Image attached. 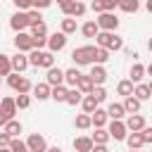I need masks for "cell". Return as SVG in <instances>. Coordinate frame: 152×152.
Wrapping results in <instances>:
<instances>
[{
  "mask_svg": "<svg viewBox=\"0 0 152 152\" xmlns=\"http://www.w3.org/2000/svg\"><path fill=\"white\" fill-rule=\"evenodd\" d=\"M107 114H109V119H124V116H128L126 109H124V102H112L107 107Z\"/></svg>",
  "mask_w": 152,
  "mask_h": 152,
  "instance_id": "27",
  "label": "cell"
},
{
  "mask_svg": "<svg viewBox=\"0 0 152 152\" xmlns=\"http://www.w3.org/2000/svg\"><path fill=\"white\" fill-rule=\"evenodd\" d=\"M97 107H100V104H97V100H95L90 93H88V95H83V100H81V109H83L86 114H93Z\"/></svg>",
  "mask_w": 152,
  "mask_h": 152,
  "instance_id": "31",
  "label": "cell"
},
{
  "mask_svg": "<svg viewBox=\"0 0 152 152\" xmlns=\"http://www.w3.org/2000/svg\"><path fill=\"white\" fill-rule=\"evenodd\" d=\"M102 7H104V12H114L119 7V0H102Z\"/></svg>",
  "mask_w": 152,
  "mask_h": 152,
  "instance_id": "46",
  "label": "cell"
},
{
  "mask_svg": "<svg viewBox=\"0 0 152 152\" xmlns=\"http://www.w3.org/2000/svg\"><path fill=\"white\" fill-rule=\"evenodd\" d=\"M90 10H93L95 14H100V12H104V7H102V0H93V2H90Z\"/></svg>",
  "mask_w": 152,
  "mask_h": 152,
  "instance_id": "48",
  "label": "cell"
},
{
  "mask_svg": "<svg viewBox=\"0 0 152 152\" xmlns=\"http://www.w3.org/2000/svg\"><path fill=\"white\" fill-rule=\"evenodd\" d=\"M2 131H5V133H7L10 138H19V133L24 131V126H21V124H19L17 119H10V121H7L5 126H2Z\"/></svg>",
  "mask_w": 152,
  "mask_h": 152,
  "instance_id": "23",
  "label": "cell"
},
{
  "mask_svg": "<svg viewBox=\"0 0 152 152\" xmlns=\"http://www.w3.org/2000/svg\"><path fill=\"white\" fill-rule=\"evenodd\" d=\"M126 145H128V150H140V147L145 145V140H142L140 131H138V133H128V138H126Z\"/></svg>",
  "mask_w": 152,
  "mask_h": 152,
  "instance_id": "33",
  "label": "cell"
},
{
  "mask_svg": "<svg viewBox=\"0 0 152 152\" xmlns=\"http://www.w3.org/2000/svg\"><path fill=\"white\" fill-rule=\"evenodd\" d=\"M140 100L135 97V95H128V97H124V109H126V114H138L140 112Z\"/></svg>",
  "mask_w": 152,
  "mask_h": 152,
  "instance_id": "22",
  "label": "cell"
},
{
  "mask_svg": "<svg viewBox=\"0 0 152 152\" xmlns=\"http://www.w3.org/2000/svg\"><path fill=\"white\" fill-rule=\"evenodd\" d=\"M17 100L14 97H2V102H0V112H5L10 119H14V114H17Z\"/></svg>",
  "mask_w": 152,
  "mask_h": 152,
  "instance_id": "18",
  "label": "cell"
},
{
  "mask_svg": "<svg viewBox=\"0 0 152 152\" xmlns=\"http://www.w3.org/2000/svg\"><path fill=\"white\" fill-rule=\"evenodd\" d=\"M7 86L19 95V93H31L33 90V86H31V81L26 78V76H21V74H17V71H12L10 76H7Z\"/></svg>",
  "mask_w": 152,
  "mask_h": 152,
  "instance_id": "3",
  "label": "cell"
},
{
  "mask_svg": "<svg viewBox=\"0 0 152 152\" xmlns=\"http://www.w3.org/2000/svg\"><path fill=\"white\" fill-rule=\"evenodd\" d=\"M31 36H33V38H38V36H48V26H45V21L31 26Z\"/></svg>",
  "mask_w": 152,
  "mask_h": 152,
  "instance_id": "42",
  "label": "cell"
},
{
  "mask_svg": "<svg viewBox=\"0 0 152 152\" xmlns=\"http://www.w3.org/2000/svg\"><path fill=\"white\" fill-rule=\"evenodd\" d=\"M0 102H2V97H0Z\"/></svg>",
  "mask_w": 152,
  "mask_h": 152,
  "instance_id": "60",
  "label": "cell"
},
{
  "mask_svg": "<svg viewBox=\"0 0 152 152\" xmlns=\"http://www.w3.org/2000/svg\"><path fill=\"white\" fill-rule=\"evenodd\" d=\"M76 28H78V24H76V19H74V17H64V19L59 21V31H62V33H66V36L76 33Z\"/></svg>",
  "mask_w": 152,
  "mask_h": 152,
  "instance_id": "24",
  "label": "cell"
},
{
  "mask_svg": "<svg viewBox=\"0 0 152 152\" xmlns=\"http://www.w3.org/2000/svg\"><path fill=\"white\" fill-rule=\"evenodd\" d=\"M64 48H66V33L55 31V33L48 36V50H50V52H59V50H64Z\"/></svg>",
  "mask_w": 152,
  "mask_h": 152,
  "instance_id": "9",
  "label": "cell"
},
{
  "mask_svg": "<svg viewBox=\"0 0 152 152\" xmlns=\"http://www.w3.org/2000/svg\"><path fill=\"white\" fill-rule=\"evenodd\" d=\"M104 62H109V50L97 45V50H95V64H104Z\"/></svg>",
  "mask_w": 152,
  "mask_h": 152,
  "instance_id": "39",
  "label": "cell"
},
{
  "mask_svg": "<svg viewBox=\"0 0 152 152\" xmlns=\"http://www.w3.org/2000/svg\"><path fill=\"white\" fill-rule=\"evenodd\" d=\"M66 2H74V0H57V5H66Z\"/></svg>",
  "mask_w": 152,
  "mask_h": 152,
  "instance_id": "55",
  "label": "cell"
},
{
  "mask_svg": "<svg viewBox=\"0 0 152 152\" xmlns=\"http://www.w3.org/2000/svg\"><path fill=\"white\" fill-rule=\"evenodd\" d=\"M95 50H97V45H81V48H74V52H71L74 64H76V66L95 64Z\"/></svg>",
  "mask_w": 152,
  "mask_h": 152,
  "instance_id": "2",
  "label": "cell"
},
{
  "mask_svg": "<svg viewBox=\"0 0 152 152\" xmlns=\"http://www.w3.org/2000/svg\"><path fill=\"white\" fill-rule=\"evenodd\" d=\"M76 88L83 93V95H88V93H93V88H95V83H93V78H90V74H81V78H78V83H76Z\"/></svg>",
  "mask_w": 152,
  "mask_h": 152,
  "instance_id": "20",
  "label": "cell"
},
{
  "mask_svg": "<svg viewBox=\"0 0 152 152\" xmlns=\"http://www.w3.org/2000/svg\"><path fill=\"white\" fill-rule=\"evenodd\" d=\"M0 152H12V150L10 147H0Z\"/></svg>",
  "mask_w": 152,
  "mask_h": 152,
  "instance_id": "57",
  "label": "cell"
},
{
  "mask_svg": "<svg viewBox=\"0 0 152 152\" xmlns=\"http://www.w3.org/2000/svg\"><path fill=\"white\" fill-rule=\"evenodd\" d=\"M145 7H147V12L152 14V0H147V2H145Z\"/></svg>",
  "mask_w": 152,
  "mask_h": 152,
  "instance_id": "54",
  "label": "cell"
},
{
  "mask_svg": "<svg viewBox=\"0 0 152 152\" xmlns=\"http://www.w3.org/2000/svg\"><path fill=\"white\" fill-rule=\"evenodd\" d=\"M12 74V57L0 52V76H10Z\"/></svg>",
  "mask_w": 152,
  "mask_h": 152,
  "instance_id": "35",
  "label": "cell"
},
{
  "mask_svg": "<svg viewBox=\"0 0 152 152\" xmlns=\"http://www.w3.org/2000/svg\"><path fill=\"white\" fill-rule=\"evenodd\" d=\"M40 66H43V69L55 66V52H50V50H40Z\"/></svg>",
  "mask_w": 152,
  "mask_h": 152,
  "instance_id": "36",
  "label": "cell"
},
{
  "mask_svg": "<svg viewBox=\"0 0 152 152\" xmlns=\"http://www.w3.org/2000/svg\"><path fill=\"white\" fill-rule=\"evenodd\" d=\"M45 81H48L50 86H62V83H64V69H59V66H50L48 74H45Z\"/></svg>",
  "mask_w": 152,
  "mask_h": 152,
  "instance_id": "13",
  "label": "cell"
},
{
  "mask_svg": "<svg viewBox=\"0 0 152 152\" xmlns=\"http://www.w3.org/2000/svg\"><path fill=\"white\" fill-rule=\"evenodd\" d=\"M81 33H83V38H95L97 33H100V26H97V21H86L83 26H81Z\"/></svg>",
  "mask_w": 152,
  "mask_h": 152,
  "instance_id": "29",
  "label": "cell"
},
{
  "mask_svg": "<svg viewBox=\"0 0 152 152\" xmlns=\"http://www.w3.org/2000/svg\"><path fill=\"white\" fill-rule=\"evenodd\" d=\"M147 48H150V52H152V38H150V40H147Z\"/></svg>",
  "mask_w": 152,
  "mask_h": 152,
  "instance_id": "56",
  "label": "cell"
},
{
  "mask_svg": "<svg viewBox=\"0 0 152 152\" xmlns=\"http://www.w3.org/2000/svg\"><path fill=\"white\" fill-rule=\"evenodd\" d=\"M90 95H93V97H95V100H97V104H100V102H104V100H107V90H104V88H102V86H95V88H93V93H90Z\"/></svg>",
  "mask_w": 152,
  "mask_h": 152,
  "instance_id": "43",
  "label": "cell"
},
{
  "mask_svg": "<svg viewBox=\"0 0 152 152\" xmlns=\"http://www.w3.org/2000/svg\"><path fill=\"white\" fill-rule=\"evenodd\" d=\"M26 145H28V152H48V140L40 133H31L26 138Z\"/></svg>",
  "mask_w": 152,
  "mask_h": 152,
  "instance_id": "10",
  "label": "cell"
},
{
  "mask_svg": "<svg viewBox=\"0 0 152 152\" xmlns=\"http://www.w3.org/2000/svg\"><path fill=\"white\" fill-rule=\"evenodd\" d=\"M128 152H140V150H128Z\"/></svg>",
  "mask_w": 152,
  "mask_h": 152,
  "instance_id": "59",
  "label": "cell"
},
{
  "mask_svg": "<svg viewBox=\"0 0 152 152\" xmlns=\"http://www.w3.org/2000/svg\"><path fill=\"white\" fill-rule=\"evenodd\" d=\"M147 86H150V90H152V78H150V83H147Z\"/></svg>",
  "mask_w": 152,
  "mask_h": 152,
  "instance_id": "58",
  "label": "cell"
},
{
  "mask_svg": "<svg viewBox=\"0 0 152 152\" xmlns=\"http://www.w3.org/2000/svg\"><path fill=\"white\" fill-rule=\"evenodd\" d=\"M10 26H12V31H14V33H19V31H26V28L31 26V21H28V12H21V10H17V12L10 17Z\"/></svg>",
  "mask_w": 152,
  "mask_h": 152,
  "instance_id": "6",
  "label": "cell"
},
{
  "mask_svg": "<svg viewBox=\"0 0 152 152\" xmlns=\"http://www.w3.org/2000/svg\"><path fill=\"white\" fill-rule=\"evenodd\" d=\"M10 140H12V138H10L5 131H0V147H10Z\"/></svg>",
  "mask_w": 152,
  "mask_h": 152,
  "instance_id": "49",
  "label": "cell"
},
{
  "mask_svg": "<svg viewBox=\"0 0 152 152\" xmlns=\"http://www.w3.org/2000/svg\"><path fill=\"white\" fill-rule=\"evenodd\" d=\"M31 5H33L36 10H48V7L52 5V0H31Z\"/></svg>",
  "mask_w": 152,
  "mask_h": 152,
  "instance_id": "47",
  "label": "cell"
},
{
  "mask_svg": "<svg viewBox=\"0 0 152 152\" xmlns=\"http://www.w3.org/2000/svg\"><path fill=\"white\" fill-rule=\"evenodd\" d=\"M74 126L76 128H81V131H88V128H93V116L90 114H76V119H74Z\"/></svg>",
  "mask_w": 152,
  "mask_h": 152,
  "instance_id": "28",
  "label": "cell"
},
{
  "mask_svg": "<svg viewBox=\"0 0 152 152\" xmlns=\"http://www.w3.org/2000/svg\"><path fill=\"white\" fill-rule=\"evenodd\" d=\"M90 138H93V142H95V145H107V142L112 140V135H109V131H107V128H95V133H93Z\"/></svg>",
  "mask_w": 152,
  "mask_h": 152,
  "instance_id": "32",
  "label": "cell"
},
{
  "mask_svg": "<svg viewBox=\"0 0 152 152\" xmlns=\"http://www.w3.org/2000/svg\"><path fill=\"white\" fill-rule=\"evenodd\" d=\"M48 152H62V147H57V145H55V147H48Z\"/></svg>",
  "mask_w": 152,
  "mask_h": 152,
  "instance_id": "53",
  "label": "cell"
},
{
  "mask_svg": "<svg viewBox=\"0 0 152 152\" xmlns=\"http://www.w3.org/2000/svg\"><path fill=\"white\" fill-rule=\"evenodd\" d=\"M147 124H145V116L138 112V114H128L126 116V128L131 131V133H138V131H142Z\"/></svg>",
  "mask_w": 152,
  "mask_h": 152,
  "instance_id": "12",
  "label": "cell"
},
{
  "mask_svg": "<svg viewBox=\"0 0 152 152\" xmlns=\"http://www.w3.org/2000/svg\"><path fill=\"white\" fill-rule=\"evenodd\" d=\"M90 116H93V126H95V128H107V124H109V114H107V109L97 107Z\"/></svg>",
  "mask_w": 152,
  "mask_h": 152,
  "instance_id": "16",
  "label": "cell"
},
{
  "mask_svg": "<svg viewBox=\"0 0 152 152\" xmlns=\"http://www.w3.org/2000/svg\"><path fill=\"white\" fill-rule=\"evenodd\" d=\"M7 121H10V116H7V114H5V112H0V128H2V126H5V124H7Z\"/></svg>",
  "mask_w": 152,
  "mask_h": 152,
  "instance_id": "50",
  "label": "cell"
},
{
  "mask_svg": "<svg viewBox=\"0 0 152 152\" xmlns=\"http://www.w3.org/2000/svg\"><path fill=\"white\" fill-rule=\"evenodd\" d=\"M107 131H109V135H112L114 140H126L128 133H131V131L126 128V121H124V119H109Z\"/></svg>",
  "mask_w": 152,
  "mask_h": 152,
  "instance_id": "4",
  "label": "cell"
},
{
  "mask_svg": "<svg viewBox=\"0 0 152 152\" xmlns=\"http://www.w3.org/2000/svg\"><path fill=\"white\" fill-rule=\"evenodd\" d=\"M12 2H14V7H17V10H21V12H28V10L33 7V5H31V0H12Z\"/></svg>",
  "mask_w": 152,
  "mask_h": 152,
  "instance_id": "44",
  "label": "cell"
},
{
  "mask_svg": "<svg viewBox=\"0 0 152 152\" xmlns=\"http://www.w3.org/2000/svg\"><path fill=\"white\" fill-rule=\"evenodd\" d=\"M145 71H147V76H150V78H152V62H150V64H147V66H145Z\"/></svg>",
  "mask_w": 152,
  "mask_h": 152,
  "instance_id": "52",
  "label": "cell"
},
{
  "mask_svg": "<svg viewBox=\"0 0 152 152\" xmlns=\"http://www.w3.org/2000/svg\"><path fill=\"white\" fill-rule=\"evenodd\" d=\"M78 78H81V71H78L76 66H71V69H64V83H66L69 88H76Z\"/></svg>",
  "mask_w": 152,
  "mask_h": 152,
  "instance_id": "25",
  "label": "cell"
},
{
  "mask_svg": "<svg viewBox=\"0 0 152 152\" xmlns=\"http://www.w3.org/2000/svg\"><path fill=\"white\" fill-rule=\"evenodd\" d=\"M10 150H12V152H28V145H26V140H21V138H12V140H10Z\"/></svg>",
  "mask_w": 152,
  "mask_h": 152,
  "instance_id": "38",
  "label": "cell"
},
{
  "mask_svg": "<svg viewBox=\"0 0 152 152\" xmlns=\"http://www.w3.org/2000/svg\"><path fill=\"white\" fill-rule=\"evenodd\" d=\"M93 147H95V142H93L90 135H78V138H74V150H76V152H93Z\"/></svg>",
  "mask_w": 152,
  "mask_h": 152,
  "instance_id": "14",
  "label": "cell"
},
{
  "mask_svg": "<svg viewBox=\"0 0 152 152\" xmlns=\"http://www.w3.org/2000/svg\"><path fill=\"white\" fill-rule=\"evenodd\" d=\"M133 88H135V83H133L131 78H124V81H119V83H116V93H119V95H124V97L133 95Z\"/></svg>",
  "mask_w": 152,
  "mask_h": 152,
  "instance_id": "30",
  "label": "cell"
},
{
  "mask_svg": "<svg viewBox=\"0 0 152 152\" xmlns=\"http://www.w3.org/2000/svg\"><path fill=\"white\" fill-rule=\"evenodd\" d=\"M31 93H33V97H36V100H50V93H52V86H50L48 81H45V83H36Z\"/></svg>",
  "mask_w": 152,
  "mask_h": 152,
  "instance_id": "17",
  "label": "cell"
},
{
  "mask_svg": "<svg viewBox=\"0 0 152 152\" xmlns=\"http://www.w3.org/2000/svg\"><path fill=\"white\" fill-rule=\"evenodd\" d=\"M0 78H2V76H0Z\"/></svg>",
  "mask_w": 152,
  "mask_h": 152,
  "instance_id": "61",
  "label": "cell"
},
{
  "mask_svg": "<svg viewBox=\"0 0 152 152\" xmlns=\"http://www.w3.org/2000/svg\"><path fill=\"white\" fill-rule=\"evenodd\" d=\"M140 135H142L145 145H152V126H145V128L140 131Z\"/></svg>",
  "mask_w": 152,
  "mask_h": 152,
  "instance_id": "45",
  "label": "cell"
},
{
  "mask_svg": "<svg viewBox=\"0 0 152 152\" xmlns=\"http://www.w3.org/2000/svg\"><path fill=\"white\" fill-rule=\"evenodd\" d=\"M81 100H83V93H81L78 88H69V95H66V104L76 107V104H81Z\"/></svg>",
  "mask_w": 152,
  "mask_h": 152,
  "instance_id": "37",
  "label": "cell"
},
{
  "mask_svg": "<svg viewBox=\"0 0 152 152\" xmlns=\"http://www.w3.org/2000/svg\"><path fill=\"white\" fill-rule=\"evenodd\" d=\"M93 152H109V147H107V145H95Z\"/></svg>",
  "mask_w": 152,
  "mask_h": 152,
  "instance_id": "51",
  "label": "cell"
},
{
  "mask_svg": "<svg viewBox=\"0 0 152 152\" xmlns=\"http://www.w3.org/2000/svg\"><path fill=\"white\" fill-rule=\"evenodd\" d=\"M59 10H62V14H64V17H74V19H81V17L86 14V5H83L81 0H74V2L59 5Z\"/></svg>",
  "mask_w": 152,
  "mask_h": 152,
  "instance_id": "7",
  "label": "cell"
},
{
  "mask_svg": "<svg viewBox=\"0 0 152 152\" xmlns=\"http://www.w3.org/2000/svg\"><path fill=\"white\" fill-rule=\"evenodd\" d=\"M133 95H135L140 102H145V100H150V97H152V90H150V86H147V83H135Z\"/></svg>",
  "mask_w": 152,
  "mask_h": 152,
  "instance_id": "26",
  "label": "cell"
},
{
  "mask_svg": "<svg viewBox=\"0 0 152 152\" xmlns=\"http://www.w3.org/2000/svg\"><path fill=\"white\" fill-rule=\"evenodd\" d=\"M95 21H97L100 31H116L119 28V17L114 12H100Z\"/></svg>",
  "mask_w": 152,
  "mask_h": 152,
  "instance_id": "5",
  "label": "cell"
},
{
  "mask_svg": "<svg viewBox=\"0 0 152 152\" xmlns=\"http://www.w3.org/2000/svg\"><path fill=\"white\" fill-rule=\"evenodd\" d=\"M66 95H69V86H66V83H62V86H52L50 97H52L55 102H66Z\"/></svg>",
  "mask_w": 152,
  "mask_h": 152,
  "instance_id": "21",
  "label": "cell"
},
{
  "mask_svg": "<svg viewBox=\"0 0 152 152\" xmlns=\"http://www.w3.org/2000/svg\"><path fill=\"white\" fill-rule=\"evenodd\" d=\"M145 66L140 64V62H133V66H131V74H128V78L133 81V83H142V78H145Z\"/></svg>",
  "mask_w": 152,
  "mask_h": 152,
  "instance_id": "19",
  "label": "cell"
},
{
  "mask_svg": "<svg viewBox=\"0 0 152 152\" xmlns=\"http://www.w3.org/2000/svg\"><path fill=\"white\" fill-rule=\"evenodd\" d=\"M28 66H31V62H28V52H19V50H17V55H12V71L24 74Z\"/></svg>",
  "mask_w": 152,
  "mask_h": 152,
  "instance_id": "11",
  "label": "cell"
},
{
  "mask_svg": "<svg viewBox=\"0 0 152 152\" xmlns=\"http://www.w3.org/2000/svg\"><path fill=\"white\" fill-rule=\"evenodd\" d=\"M14 48H17L19 52H31V50H36V45H33V36L26 33V31H19V33L14 36Z\"/></svg>",
  "mask_w": 152,
  "mask_h": 152,
  "instance_id": "8",
  "label": "cell"
},
{
  "mask_svg": "<svg viewBox=\"0 0 152 152\" xmlns=\"http://www.w3.org/2000/svg\"><path fill=\"white\" fill-rule=\"evenodd\" d=\"M140 7V0H119V10L126 14H135Z\"/></svg>",
  "mask_w": 152,
  "mask_h": 152,
  "instance_id": "34",
  "label": "cell"
},
{
  "mask_svg": "<svg viewBox=\"0 0 152 152\" xmlns=\"http://www.w3.org/2000/svg\"><path fill=\"white\" fill-rule=\"evenodd\" d=\"M28 21H31V26H36V24H40V21H43V14H40V10H36V7H31V10H28Z\"/></svg>",
  "mask_w": 152,
  "mask_h": 152,
  "instance_id": "41",
  "label": "cell"
},
{
  "mask_svg": "<svg viewBox=\"0 0 152 152\" xmlns=\"http://www.w3.org/2000/svg\"><path fill=\"white\" fill-rule=\"evenodd\" d=\"M14 100H17V107H19V109H28V104H31V97H28V93H19Z\"/></svg>",
  "mask_w": 152,
  "mask_h": 152,
  "instance_id": "40",
  "label": "cell"
},
{
  "mask_svg": "<svg viewBox=\"0 0 152 152\" xmlns=\"http://www.w3.org/2000/svg\"><path fill=\"white\" fill-rule=\"evenodd\" d=\"M90 78H93L95 86H104V81H107V69H104V64H93Z\"/></svg>",
  "mask_w": 152,
  "mask_h": 152,
  "instance_id": "15",
  "label": "cell"
},
{
  "mask_svg": "<svg viewBox=\"0 0 152 152\" xmlns=\"http://www.w3.org/2000/svg\"><path fill=\"white\" fill-rule=\"evenodd\" d=\"M95 45H100V48H107L109 52L114 50H124V38L116 33V31H100L97 36H95Z\"/></svg>",
  "mask_w": 152,
  "mask_h": 152,
  "instance_id": "1",
  "label": "cell"
}]
</instances>
